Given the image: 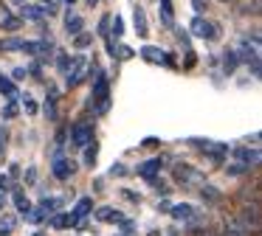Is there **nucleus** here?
<instances>
[{"mask_svg":"<svg viewBox=\"0 0 262 236\" xmlns=\"http://www.w3.org/2000/svg\"><path fill=\"white\" fill-rule=\"evenodd\" d=\"M93 96L99 99V112H107L110 101H107V76H104V73H96V87H93Z\"/></svg>","mask_w":262,"mask_h":236,"instance_id":"nucleus-1","label":"nucleus"},{"mask_svg":"<svg viewBox=\"0 0 262 236\" xmlns=\"http://www.w3.org/2000/svg\"><path fill=\"white\" fill-rule=\"evenodd\" d=\"M71 140H74V146H88L93 140V127L91 124H76L71 129Z\"/></svg>","mask_w":262,"mask_h":236,"instance_id":"nucleus-2","label":"nucleus"},{"mask_svg":"<svg viewBox=\"0 0 262 236\" xmlns=\"http://www.w3.org/2000/svg\"><path fill=\"white\" fill-rule=\"evenodd\" d=\"M192 34H198V37H203V39H217L214 22L203 20V17H194V20H192Z\"/></svg>","mask_w":262,"mask_h":236,"instance_id":"nucleus-3","label":"nucleus"},{"mask_svg":"<svg viewBox=\"0 0 262 236\" xmlns=\"http://www.w3.org/2000/svg\"><path fill=\"white\" fill-rule=\"evenodd\" d=\"M239 222H243L248 230H254V233H256V230H259V205H256V202H254V205H245Z\"/></svg>","mask_w":262,"mask_h":236,"instance_id":"nucleus-4","label":"nucleus"},{"mask_svg":"<svg viewBox=\"0 0 262 236\" xmlns=\"http://www.w3.org/2000/svg\"><path fill=\"white\" fill-rule=\"evenodd\" d=\"M82 79H85V59L76 56V59L68 65V87H76Z\"/></svg>","mask_w":262,"mask_h":236,"instance_id":"nucleus-5","label":"nucleus"},{"mask_svg":"<svg viewBox=\"0 0 262 236\" xmlns=\"http://www.w3.org/2000/svg\"><path fill=\"white\" fill-rule=\"evenodd\" d=\"M175 180L178 183H183V185H192V183H200V172L198 169H192V166H175Z\"/></svg>","mask_w":262,"mask_h":236,"instance_id":"nucleus-6","label":"nucleus"},{"mask_svg":"<svg viewBox=\"0 0 262 236\" xmlns=\"http://www.w3.org/2000/svg\"><path fill=\"white\" fill-rule=\"evenodd\" d=\"M223 236H248V228L239 222V217H226V222H223Z\"/></svg>","mask_w":262,"mask_h":236,"instance_id":"nucleus-7","label":"nucleus"},{"mask_svg":"<svg viewBox=\"0 0 262 236\" xmlns=\"http://www.w3.org/2000/svg\"><path fill=\"white\" fill-rule=\"evenodd\" d=\"M74 172H76V166H74L71 160H65V157H57V160H54V177H59V180H68Z\"/></svg>","mask_w":262,"mask_h":236,"instance_id":"nucleus-8","label":"nucleus"},{"mask_svg":"<svg viewBox=\"0 0 262 236\" xmlns=\"http://www.w3.org/2000/svg\"><path fill=\"white\" fill-rule=\"evenodd\" d=\"M234 157L243 166H256L259 163V149H234Z\"/></svg>","mask_w":262,"mask_h":236,"instance_id":"nucleus-9","label":"nucleus"},{"mask_svg":"<svg viewBox=\"0 0 262 236\" xmlns=\"http://www.w3.org/2000/svg\"><path fill=\"white\" fill-rule=\"evenodd\" d=\"M172 217H175L178 222H192V219L198 217V211H194L192 205H186V202H181V205L172 208Z\"/></svg>","mask_w":262,"mask_h":236,"instance_id":"nucleus-10","label":"nucleus"},{"mask_svg":"<svg viewBox=\"0 0 262 236\" xmlns=\"http://www.w3.org/2000/svg\"><path fill=\"white\" fill-rule=\"evenodd\" d=\"M158 169H161V157H152V160H147V163H141V166H138V174H141V177H147V180H152Z\"/></svg>","mask_w":262,"mask_h":236,"instance_id":"nucleus-11","label":"nucleus"},{"mask_svg":"<svg viewBox=\"0 0 262 236\" xmlns=\"http://www.w3.org/2000/svg\"><path fill=\"white\" fill-rule=\"evenodd\" d=\"M91 208H93V200H91V197L79 200V202H76V208H74V214H71V219H74V222H79V219L85 217V214L91 211Z\"/></svg>","mask_w":262,"mask_h":236,"instance_id":"nucleus-12","label":"nucleus"},{"mask_svg":"<svg viewBox=\"0 0 262 236\" xmlns=\"http://www.w3.org/2000/svg\"><path fill=\"white\" fill-rule=\"evenodd\" d=\"M141 56H144V59H147V62H158V65H161V62L166 59V54H164V51L152 48V45H147V48H141Z\"/></svg>","mask_w":262,"mask_h":236,"instance_id":"nucleus-13","label":"nucleus"},{"mask_svg":"<svg viewBox=\"0 0 262 236\" xmlns=\"http://www.w3.org/2000/svg\"><path fill=\"white\" fill-rule=\"evenodd\" d=\"M96 219H99V222H119L121 214H116L113 208L104 205V208H99V211H96Z\"/></svg>","mask_w":262,"mask_h":236,"instance_id":"nucleus-14","label":"nucleus"},{"mask_svg":"<svg viewBox=\"0 0 262 236\" xmlns=\"http://www.w3.org/2000/svg\"><path fill=\"white\" fill-rule=\"evenodd\" d=\"M65 28H68V34H82V17L79 14H68L65 17Z\"/></svg>","mask_w":262,"mask_h":236,"instance_id":"nucleus-15","label":"nucleus"},{"mask_svg":"<svg viewBox=\"0 0 262 236\" xmlns=\"http://www.w3.org/2000/svg\"><path fill=\"white\" fill-rule=\"evenodd\" d=\"M0 93H3V96H9V99H14V93H17L14 82H12L9 76H3V73H0Z\"/></svg>","mask_w":262,"mask_h":236,"instance_id":"nucleus-16","label":"nucleus"},{"mask_svg":"<svg viewBox=\"0 0 262 236\" xmlns=\"http://www.w3.org/2000/svg\"><path fill=\"white\" fill-rule=\"evenodd\" d=\"M57 90H51V93H48V101H46V115L48 118H57Z\"/></svg>","mask_w":262,"mask_h":236,"instance_id":"nucleus-17","label":"nucleus"},{"mask_svg":"<svg viewBox=\"0 0 262 236\" xmlns=\"http://www.w3.org/2000/svg\"><path fill=\"white\" fill-rule=\"evenodd\" d=\"M71 225H76L74 219H71V214H57V217L51 219V228H71Z\"/></svg>","mask_w":262,"mask_h":236,"instance_id":"nucleus-18","label":"nucleus"},{"mask_svg":"<svg viewBox=\"0 0 262 236\" xmlns=\"http://www.w3.org/2000/svg\"><path fill=\"white\" fill-rule=\"evenodd\" d=\"M42 14H46V9H40V6H23V17H29V20H42Z\"/></svg>","mask_w":262,"mask_h":236,"instance_id":"nucleus-19","label":"nucleus"},{"mask_svg":"<svg viewBox=\"0 0 262 236\" xmlns=\"http://www.w3.org/2000/svg\"><path fill=\"white\" fill-rule=\"evenodd\" d=\"M14 228H17V222H14L12 217H3V219H0V236H9V233H14Z\"/></svg>","mask_w":262,"mask_h":236,"instance_id":"nucleus-20","label":"nucleus"},{"mask_svg":"<svg viewBox=\"0 0 262 236\" xmlns=\"http://www.w3.org/2000/svg\"><path fill=\"white\" fill-rule=\"evenodd\" d=\"M161 14H164V22H166V26H172V20H175V11H172V3H169V0H161Z\"/></svg>","mask_w":262,"mask_h":236,"instance_id":"nucleus-21","label":"nucleus"},{"mask_svg":"<svg viewBox=\"0 0 262 236\" xmlns=\"http://www.w3.org/2000/svg\"><path fill=\"white\" fill-rule=\"evenodd\" d=\"M136 31L141 34V37H147V17H144L141 9H136Z\"/></svg>","mask_w":262,"mask_h":236,"instance_id":"nucleus-22","label":"nucleus"},{"mask_svg":"<svg viewBox=\"0 0 262 236\" xmlns=\"http://www.w3.org/2000/svg\"><path fill=\"white\" fill-rule=\"evenodd\" d=\"M200 194H203V200H209V202H217V200H220V191L211 188V185H203V188H200Z\"/></svg>","mask_w":262,"mask_h":236,"instance_id":"nucleus-23","label":"nucleus"},{"mask_svg":"<svg viewBox=\"0 0 262 236\" xmlns=\"http://www.w3.org/2000/svg\"><path fill=\"white\" fill-rule=\"evenodd\" d=\"M0 48L3 51H20L23 48V39H0Z\"/></svg>","mask_w":262,"mask_h":236,"instance_id":"nucleus-24","label":"nucleus"},{"mask_svg":"<svg viewBox=\"0 0 262 236\" xmlns=\"http://www.w3.org/2000/svg\"><path fill=\"white\" fill-rule=\"evenodd\" d=\"M40 208H42V211H46V214H48V211H57V208H59V200H57V197H51V200H48V197H46Z\"/></svg>","mask_w":262,"mask_h":236,"instance_id":"nucleus-25","label":"nucleus"},{"mask_svg":"<svg viewBox=\"0 0 262 236\" xmlns=\"http://www.w3.org/2000/svg\"><path fill=\"white\" fill-rule=\"evenodd\" d=\"M234 67H237V54L228 51V54H226V73H234Z\"/></svg>","mask_w":262,"mask_h":236,"instance_id":"nucleus-26","label":"nucleus"},{"mask_svg":"<svg viewBox=\"0 0 262 236\" xmlns=\"http://www.w3.org/2000/svg\"><path fill=\"white\" fill-rule=\"evenodd\" d=\"M14 202H17V208H20V211H23V214H29V208H31V202H29V200H26V197H23V194H17V197H14Z\"/></svg>","mask_w":262,"mask_h":236,"instance_id":"nucleus-27","label":"nucleus"},{"mask_svg":"<svg viewBox=\"0 0 262 236\" xmlns=\"http://www.w3.org/2000/svg\"><path fill=\"white\" fill-rule=\"evenodd\" d=\"M3 115H6V118H14V115H17V104H14V99H9V104H6V110H3Z\"/></svg>","mask_w":262,"mask_h":236,"instance_id":"nucleus-28","label":"nucleus"},{"mask_svg":"<svg viewBox=\"0 0 262 236\" xmlns=\"http://www.w3.org/2000/svg\"><path fill=\"white\" fill-rule=\"evenodd\" d=\"M91 45V34H76V48H88Z\"/></svg>","mask_w":262,"mask_h":236,"instance_id":"nucleus-29","label":"nucleus"},{"mask_svg":"<svg viewBox=\"0 0 262 236\" xmlns=\"http://www.w3.org/2000/svg\"><path fill=\"white\" fill-rule=\"evenodd\" d=\"M113 34H116V37L124 34V22H121V17H116V20H113Z\"/></svg>","mask_w":262,"mask_h":236,"instance_id":"nucleus-30","label":"nucleus"},{"mask_svg":"<svg viewBox=\"0 0 262 236\" xmlns=\"http://www.w3.org/2000/svg\"><path fill=\"white\" fill-rule=\"evenodd\" d=\"M23 107H26V112H29V115H34V112H37V104H34V99H29V96H26Z\"/></svg>","mask_w":262,"mask_h":236,"instance_id":"nucleus-31","label":"nucleus"},{"mask_svg":"<svg viewBox=\"0 0 262 236\" xmlns=\"http://www.w3.org/2000/svg\"><path fill=\"white\" fill-rule=\"evenodd\" d=\"M85 160H88V163H93V160H96V144H93V146H88V152H85Z\"/></svg>","mask_w":262,"mask_h":236,"instance_id":"nucleus-32","label":"nucleus"},{"mask_svg":"<svg viewBox=\"0 0 262 236\" xmlns=\"http://www.w3.org/2000/svg\"><path fill=\"white\" fill-rule=\"evenodd\" d=\"M42 217H46V211H42V208H37V211L31 214V219H29V222H42Z\"/></svg>","mask_w":262,"mask_h":236,"instance_id":"nucleus-33","label":"nucleus"},{"mask_svg":"<svg viewBox=\"0 0 262 236\" xmlns=\"http://www.w3.org/2000/svg\"><path fill=\"white\" fill-rule=\"evenodd\" d=\"M59 70L68 73V56H65V54H59Z\"/></svg>","mask_w":262,"mask_h":236,"instance_id":"nucleus-34","label":"nucleus"},{"mask_svg":"<svg viewBox=\"0 0 262 236\" xmlns=\"http://www.w3.org/2000/svg\"><path fill=\"white\" fill-rule=\"evenodd\" d=\"M9 20H12V14H9V11L6 9H0V22H3V26H6V22Z\"/></svg>","mask_w":262,"mask_h":236,"instance_id":"nucleus-35","label":"nucleus"},{"mask_svg":"<svg viewBox=\"0 0 262 236\" xmlns=\"http://www.w3.org/2000/svg\"><path fill=\"white\" fill-rule=\"evenodd\" d=\"M245 172V166H231L228 169V174H234V177H237V174H243Z\"/></svg>","mask_w":262,"mask_h":236,"instance_id":"nucleus-36","label":"nucleus"},{"mask_svg":"<svg viewBox=\"0 0 262 236\" xmlns=\"http://www.w3.org/2000/svg\"><path fill=\"white\" fill-rule=\"evenodd\" d=\"M192 3H194V9H198V11L206 9V0H192Z\"/></svg>","mask_w":262,"mask_h":236,"instance_id":"nucleus-37","label":"nucleus"},{"mask_svg":"<svg viewBox=\"0 0 262 236\" xmlns=\"http://www.w3.org/2000/svg\"><path fill=\"white\" fill-rule=\"evenodd\" d=\"M110 172H113V174H119V177H121V174H124V166H121V163H119V166H113V169H110Z\"/></svg>","mask_w":262,"mask_h":236,"instance_id":"nucleus-38","label":"nucleus"},{"mask_svg":"<svg viewBox=\"0 0 262 236\" xmlns=\"http://www.w3.org/2000/svg\"><path fill=\"white\" fill-rule=\"evenodd\" d=\"M6 185H9V183H6V177H3V174H0V194H3V191H6Z\"/></svg>","mask_w":262,"mask_h":236,"instance_id":"nucleus-39","label":"nucleus"},{"mask_svg":"<svg viewBox=\"0 0 262 236\" xmlns=\"http://www.w3.org/2000/svg\"><path fill=\"white\" fill-rule=\"evenodd\" d=\"M88 3H91V6H96V3H99V0H88Z\"/></svg>","mask_w":262,"mask_h":236,"instance_id":"nucleus-40","label":"nucleus"},{"mask_svg":"<svg viewBox=\"0 0 262 236\" xmlns=\"http://www.w3.org/2000/svg\"><path fill=\"white\" fill-rule=\"evenodd\" d=\"M220 3H231V0H220Z\"/></svg>","mask_w":262,"mask_h":236,"instance_id":"nucleus-41","label":"nucleus"},{"mask_svg":"<svg viewBox=\"0 0 262 236\" xmlns=\"http://www.w3.org/2000/svg\"><path fill=\"white\" fill-rule=\"evenodd\" d=\"M34 236H46V233H34Z\"/></svg>","mask_w":262,"mask_h":236,"instance_id":"nucleus-42","label":"nucleus"},{"mask_svg":"<svg viewBox=\"0 0 262 236\" xmlns=\"http://www.w3.org/2000/svg\"><path fill=\"white\" fill-rule=\"evenodd\" d=\"M68 3H74V0H68Z\"/></svg>","mask_w":262,"mask_h":236,"instance_id":"nucleus-43","label":"nucleus"}]
</instances>
